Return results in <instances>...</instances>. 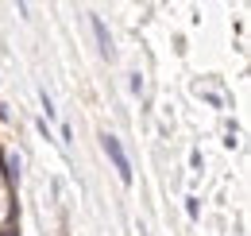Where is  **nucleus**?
Wrapping results in <instances>:
<instances>
[{"label": "nucleus", "mask_w": 251, "mask_h": 236, "mask_svg": "<svg viewBox=\"0 0 251 236\" xmlns=\"http://www.w3.org/2000/svg\"><path fill=\"white\" fill-rule=\"evenodd\" d=\"M100 144H104V151H108V159H112V167H116L120 182H131V163H127V155H124V148H120V140H116V136H100Z\"/></svg>", "instance_id": "1"}, {"label": "nucleus", "mask_w": 251, "mask_h": 236, "mask_svg": "<svg viewBox=\"0 0 251 236\" xmlns=\"http://www.w3.org/2000/svg\"><path fill=\"white\" fill-rule=\"evenodd\" d=\"M93 31H97V43H100V55L104 59H112V39H108V31H104V24L93 16Z\"/></svg>", "instance_id": "2"}, {"label": "nucleus", "mask_w": 251, "mask_h": 236, "mask_svg": "<svg viewBox=\"0 0 251 236\" xmlns=\"http://www.w3.org/2000/svg\"><path fill=\"white\" fill-rule=\"evenodd\" d=\"M139 236H147V233H143V229H139Z\"/></svg>", "instance_id": "3"}]
</instances>
